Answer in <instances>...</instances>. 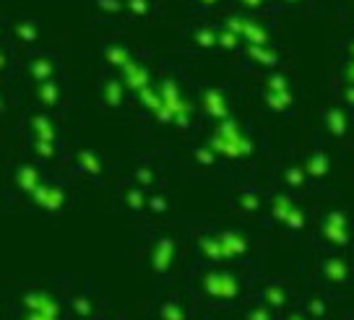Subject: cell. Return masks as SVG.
<instances>
[{
	"label": "cell",
	"mask_w": 354,
	"mask_h": 320,
	"mask_svg": "<svg viewBox=\"0 0 354 320\" xmlns=\"http://www.w3.org/2000/svg\"><path fill=\"white\" fill-rule=\"evenodd\" d=\"M258 276H261V271L201 263V261H188L185 271H183L185 297L198 308L201 315L234 312L253 294Z\"/></svg>",
	"instance_id": "cell-1"
},
{
	"label": "cell",
	"mask_w": 354,
	"mask_h": 320,
	"mask_svg": "<svg viewBox=\"0 0 354 320\" xmlns=\"http://www.w3.org/2000/svg\"><path fill=\"white\" fill-rule=\"evenodd\" d=\"M188 261L261 271L263 232L253 224H201L190 229Z\"/></svg>",
	"instance_id": "cell-2"
},
{
	"label": "cell",
	"mask_w": 354,
	"mask_h": 320,
	"mask_svg": "<svg viewBox=\"0 0 354 320\" xmlns=\"http://www.w3.org/2000/svg\"><path fill=\"white\" fill-rule=\"evenodd\" d=\"M203 144L232 169V175L255 177V167L261 162V156L266 154L261 135L234 115L219 122H211V131Z\"/></svg>",
	"instance_id": "cell-3"
},
{
	"label": "cell",
	"mask_w": 354,
	"mask_h": 320,
	"mask_svg": "<svg viewBox=\"0 0 354 320\" xmlns=\"http://www.w3.org/2000/svg\"><path fill=\"white\" fill-rule=\"evenodd\" d=\"M266 206L263 216L258 221V229L263 234H274L281 240H308L313 221H315V211L318 206L313 198H302V196H292L287 190L274 185L271 180H266Z\"/></svg>",
	"instance_id": "cell-4"
},
{
	"label": "cell",
	"mask_w": 354,
	"mask_h": 320,
	"mask_svg": "<svg viewBox=\"0 0 354 320\" xmlns=\"http://www.w3.org/2000/svg\"><path fill=\"white\" fill-rule=\"evenodd\" d=\"M141 255L146 271L151 274L159 287H169L177 271L188 263V243L183 234L169 229L167 224H149L141 232Z\"/></svg>",
	"instance_id": "cell-5"
},
{
	"label": "cell",
	"mask_w": 354,
	"mask_h": 320,
	"mask_svg": "<svg viewBox=\"0 0 354 320\" xmlns=\"http://www.w3.org/2000/svg\"><path fill=\"white\" fill-rule=\"evenodd\" d=\"M308 243L318 253L354 255V206L352 203H328L315 211V221Z\"/></svg>",
	"instance_id": "cell-6"
},
{
	"label": "cell",
	"mask_w": 354,
	"mask_h": 320,
	"mask_svg": "<svg viewBox=\"0 0 354 320\" xmlns=\"http://www.w3.org/2000/svg\"><path fill=\"white\" fill-rule=\"evenodd\" d=\"M308 284L326 289L333 297H344L354 289V255L318 253L305 263Z\"/></svg>",
	"instance_id": "cell-7"
},
{
	"label": "cell",
	"mask_w": 354,
	"mask_h": 320,
	"mask_svg": "<svg viewBox=\"0 0 354 320\" xmlns=\"http://www.w3.org/2000/svg\"><path fill=\"white\" fill-rule=\"evenodd\" d=\"M216 188H219V193L227 200L230 214H234L243 224L258 227L266 206V185L258 177L232 175L230 180H224L221 185H216Z\"/></svg>",
	"instance_id": "cell-8"
},
{
	"label": "cell",
	"mask_w": 354,
	"mask_h": 320,
	"mask_svg": "<svg viewBox=\"0 0 354 320\" xmlns=\"http://www.w3.org/2000/svg\"><path fill=\"white\" fill-rule=\"evenodd\" d=\"M63 308H66V318L91 320L107 310V299L97 292L94 284L68 281L66 289H63Z\"/></svg>",
	"instance_id": "cell-9"
},
{
	"label": "cell",
	"mask_w": 354,
	"mask_h": 320,
	"mask_svg": "<svg viewBox=\"0 0 354 320\" xmlns=\"http://www.w3.org/2000/svg\"><path fill=\"white\" fill-rule=\"evenodd\" d=\"M299 164L305 169V175L310 177L315 193H328L333 185V154H331V144L328 141H313V144L297 154Z\"/></svg>",
	"instance_id": "cell-10"
},
{
	"label": "cell",
	"mask_w": 354,
	"mask_h": 320,
	"mask_svg": "<svg viewBox=\"0 0 354 320\" xmlns=\"http://www.w3.org/2000/svg\"><path fill=\"white\" fill-rule=\"evenodd\" d=\"M63 294H55L50 289H29L19 299V315L16 320H63Z\"/></svg>",
	"instance_id": "cell-11"
},
{
	"label": "cell",
	"mask_w": 354,
	"mask_h": 320,
	"mask_svg": "<svg viewBox=\"0 0 354 320\" xmlns=\"http://www.w3.org/2000/svg\"><path fill=\"white\" fill-rule=\"evenodd\" d=\"M185 164H188L190 175L203 180V182H211L214 188L221 185L224 180L232 177V169L221 162L219 156L211 151L206 144H196L188 149V156H185Z\"/></svg>",
	"instance_id": "cell-12"
},
{
	"label": "cell",
	"mask_w": 354,
	"mask_h": 320,
	"mask_svg": "<svg viewBox=\"0 0 354 320\" xmlns=\"http://www.w3.org/2000/svg\"><path fill=\"white\" fill-rule=\"evenodd\" d=\"M253 297L261 299L266 308H271L281 318V312L295 305L297 289L292 287V281H287V279H271L261 274L258 281H255Z\"/></svg>",
	"instance_id": "cell-13"
},
{
	"label": "cell",
	"mask_w": 354,
	"mask_h": 320,
	"mask_svg": "<svg viewBox=\"0 0 354 320\" xmlns=\"http://www.w3.org/2000/svg\"><path fill=\"white\" fill-rule=\"evenodd\" d=\"M268 180H271L274 185H279L281 190L292 193V196L313 198V193H315L313 182H310V177L305 175V169H302V164H299L297 154H292V156H287L284 162H279L277 169L268 175Z\"/></svg>",
	"instance_id": "cell-14"
},
{
	"label": "cell",
	"mask_w": 354,
	"mask_h": 320,
	"mask_svg": "<svg viewBox=\"0 0 354 320\" xmlns=\"http://www.w3.org/2000/svg\"><path fill=\"white\" fill-rule=\"evenodd\" d=\"M149 315L151 320H203L198 308L185 294H177V292H167L162 297H156Z\"/></svg>",
	"instance_id": "cell-15"
},
{
	"label": "cell",
	"mask_w": 354,
	"mask_h": 320,
	"mask_svg": "<svg viewBox=\"0 0 354 320\" xmlns=\"http://www.w3.org/2000/svg\"><path fill=\"white\" fill-rule=\"evenodd\" d=\"M323 141L328 144H346L352 138L354 122L352 115L344 110L339 102H333L331 107L323 110Z\"/></svg>",
	"instance_id": "cell-16"
},
{
	"label": "cell",
	"mask_w": 354,
	"mask_h": 320,
	"mask_svg": "<svg viewBox=\"0 0 354 320\" xmlns=\"http://www.w3.org/2000/svg\"><path fill=\"white\" fill-rule=\"evenodd\" d=\"M333 294H328L326 289H318L308 284V287L297 289V302L299 308L310 315V320H333Z\"/></svg>",
	"instance_id": "cell-17"
},
{
	"label": "cell",
	"mask_w": 354,
	"mask_h": 320,
	"mask_svg": "<svg viewBox=\"0 0 354 320\" xmlns=\"http://www.w3.org/2000/svg\"><path fill=\"white\" fill-rule=\"evenodd\" d=\"M263 104L274 112V115H289L292 104H295V97H292V91H289L287 78L281 76V73H271V76H268L266 88H263Z\"/></svg>",
	"instance_id": "cell-18"
},
{
	"label": "cell",
	"mask_w": 354,
	"mask_h": 320,
	"mask_svg": "<svg viewBox=\"0 0 354 320\" xmlns=\"http://www.w3.org/2000/svg\"><path fill=\"white\" fill-rule=\"evenodd\" d=\"M198 112L206 117L209 122H219L224 117H230L232 115V100H230V94L219 86H209L201 91V107Z\"/></svg>",
	"instance_id": "cell-19"
},
{
	"label": "cell",
	"mask_w": 354,
	"mask_h": 320,
	"mask_svg": "<svg viewBox=\"0 0 354 320\" xmlns=\"http://www.w3.org/2000/svg\"><path fill=\"white\" fill-rule=\"evenodd\" d=\"M29 198H32L34 209L44 211V214H57L66 203V188L53 182V180H42Z\"/></svg>",
	"instance_id": "cell-20"
},
{
	"label": "cell",
	"mask_w": 354,
	"mask_h": 320,
	"mask_svg": "<svg viewBox=\"0 0 354 320\" xmlns=\"http://www.w3.org/2000/svg\"><path fill=\"white\" fill-rule=\"evenodd\" d=\"M128 180H131V182H136L138 188H144L146 193H151V190L165 188V185H167L165 169L156 164L154 159H144V162H138V164L131 169Z\"/></svg>",
	"instance_id": "cell-21"
},
{
	"label": "cell",
	"mask_w": 354,
	"mask_h": 320,
	"mask_svg": "<svg viewBox=\"0 0 354 320\" xmlns=\"http://www.w3.org/2000/svg\"><path fill=\"white\" fill-rule=\"evenodd\" d=\"M73 169H76L78 175L88 177V180H102L104 177V159H102L97 151H91V149H81L73 154Z\"/></svg>",
	"instance_id": "cell-22"
},
{
	"label": "cell",
	"mask_w": 354,
	"mask_h": 320,
	"mask_svg": "<svg viewBox=\"0 0 354 320\" xmlns=\"http://www.w3.org/2000/svg\"><path fill=\"white\" fill-rule=\"evenodd\" d=\"M172 211H175V198H172V193H169L167 185L146 193V216L167 219V216H172Z\"/></svg>",
	"instance_id": "cell-23"
},
{
	"label": "cell",
	"mask_w": 354,
	"mask_h": 320,
	"mask_svg": "<svg viewBox=\"0 0 354 320\" xmlns=\"http://www.w3.org/2000/svg\"><path fill=\"white\" fill-rule=\"evenodd\" d=\"M120 203L133 216H146V190L131 182L128 177L120 182Z\"/></svg>",
	"instance_id": "cell-24"
},
{
	"label": "cell",
	"mask_w": 354,
	"mask_h": 320,
	"mask_svg": "<svg viewBox=\"0 0 354 320\" xmlns=\"http://www.w3.org/2000/svg\"><path fill=\"white\" fill-rule=\"evenodd\" d=\"M237 320H279V315L271 308H266L261 299H255L253 294L245 299L240 308L232 312Z\"/></svg>",
	"instance_id": "cell-25"
},
{
	"label": "cell",
	"mask_w": 354,
	"mask_h": 320,
	"mask_svg": "<svg viewBox=\"0 0 354 320\" xmlns=\"http://www.w3.org/2000/svg\"><path fill=\"white\" fill-rule=\"evenodd\" d=\"M42 180H44V175L37 164H21L16 169V175H13V182H16V188L21 190L24 196H32L34 188H37Z\"/></svg>",
	"instance_id": "cell-26"
},
{
	"label": "cell",
	"mask_w": 354,
	"mask_h": 320,
	"mask_svg": "<svg viewBox=\"0 0 354 320\" xmlns=\"http://www.w3.org/2000/svg\"><path fill=\"white\" fill-rule=\"evenodd\" d=\"M339 104L354 117V84H342V88H339Z\"/></svg>",
	"instance_id": "cell-27"
},
{
	"label": "cell",
	"mask_w": 354,
	"mask_h": 320,
	"mask_svg": "<svg viewBox=\"0 0 354 320\" xmlns=\"http://www.w3.org/2000/svg\"><path fill=\"white\" fill-rule=\"evenodd\" d=\"M34 154L42 162L55 159V141H34Z\"/></svg>",
	"instance_id": "cell-28"
},
{
	"label": "cell",
	"mask_w": 354,
	"mask_h": 320,
	"mask_svg": "<svg viewBox=\"0 0 354 320\" xmlns=\"http://www.w3.org/2000/svg\"><path fill=\"white\" fill-rule=\"evenodd\" d=\"M279 320H310V315L302 308H299L297 302H295L292 308H287L284 312H281V318H279Z\"/></svg>",
	"instance_id": "cell-29"
},
{
	"label": "cell",
	"mask_w": 354,
	"mask_h": 320,
	"mask_svg": "<svg viewBox=\"0 0 354 320\" xmlns=\"http://www.w3.org/2000/svg\"><path fill=\"white\" fill-rule=\"evenodd\" d=\"M91 320H128L122 312H110V310H104L102 315H97V318H91Z\"/></svg>",
	"instance_id": "cell-30"
},
{
	"label": "cell",
	"mask_w": 354,
	"mask_h": 320,
	"mask_svg": "<svg viewBox=\"0 0 354 320\" xmlns=\"http://www.w3.org/2000/svg\"><path fill=\"white\" fill-rule=\"evenodd\" d=\"M206 320H237L232 312H221V315H203Z\"/></svg>",
	"instance_id": "cell-31"
},
{
	"label": "cell",
	"mask_w": 354,
	"mask_h": 320,
	"mask_svg": "<svg viewBox=\"0 0 354 320\" xmlns=\"http://www.w3.org/2000/svg\"><path fill=\"white\" fill-rule=\"evenodd\" d=\"M336 320H354V308H352V310H346V312H344V315H339Z\"/></svg>",
	"instance_id": "cell-32"
},
{
	"label": "cell",
	"mask_w": 354,
	"mask_h": 320,
	"mask_svg": "<svg viewBox=\"0 0 354 320\" xmlns=\"http://www.w3.org/2000/svg\"><path fill=\"white\" fill-rule=\"evenodd\" d=\"M352 169H354V159H352Z\"/></svg>",
	"instance_id": "cell-33"
}]
</instances>
